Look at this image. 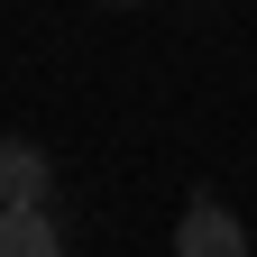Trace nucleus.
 <instances>
[{"mask_svg": "<svg viewBox=\"0 0 257 257\" xmlns=\"http://www.w3.org/2000/svg\"><path fill=\"white\" fill-rule=\"evenodd\" d=\"M175 257H248V230L220 193H193L184 220H175Z\"/></svg>", "mask_w": 257, "mask_h": 257, "instance_id": "f257e3e1", "label": "nucleus"}, {"mask_svg": "<svg viewBox=\"0 0 257 257\" xmlns=\"http://www.w3.org/2000/svg\"><path fill=\"white\" fill-rule=\"evenodd\" d=\"M0 257H64V230L46 202H10L0 211Z\"/></svg>", "mask_w": 257, "mask_h": 257, "instance_id": "f03ea898", "label": "nucleus"}, {"mask_svg": "<svg viewBox=\"0 0 257 257\" xmlns=\"http://www.w3.org/2000/svg\"><path fill=\"white\" fill-rule=\"evenodd\" d=\"M46 184H55L46 147H28V138H0V211H10V202H46Z\"/></svg>", "mask_w": 257, "mask_h": 257, "instance_id": "7ed1b4c3", "label": "nucleus"}, {"mask_svg": "<svg viewBox=\"0 0 257 257\" xmlns=\"http://www.w3.org/2000/svg\"><path fill=\"white\" fill-rule=\"evenodd\" d=\"M110 10H138V0H110Z\"/></svg>", "mask_w": 257, "mask_h": 257, "instance_id": "20e7f679", "label": "nucleus"}]
</instances>
